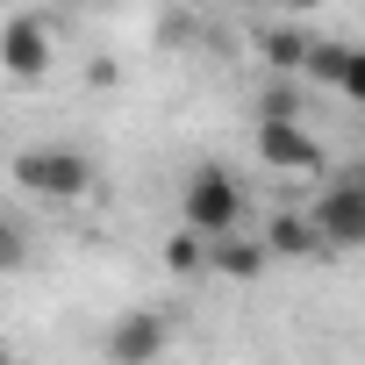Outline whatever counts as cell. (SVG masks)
Instances as JSON below:
<instances>
[{
	"label": "cell",
	"instance_id": "5b68a950",
	"mask_svg": "<svg viewBox=\"0 0 365 365\" xmlns=\"http://www.w3.org/2000/svg\"><path fill=\"white\" fill-rule=\"evenodd\" d=\"M258 158L272 172H322V143L308 136V122H258Z\"/></svg>",
	"mask_w": 365,
	"mask_h": 365
},
{
	"label": "cell",
	"instance_id": "30bf717a",
	"mask_svg": "<svg viewBox=\"0 0 365 365\" xmlns=\"http://www.w3.org/2000/svg\"><path fill=\"white\" fill-rule=\"evenodd\" d=\"M258 51H265V65H272V72H294V79H301L308 29H301V22H279V29H265V36H258Z\"/></svg>",
	"mask_w": 365,
	"mask_h": 365
},
{
	"label": "cell",
	"instance_id": "ba28073f",
	"mask_svg": "<svg viewBox=\"0 0 365 365\" xmlns=\"http://www.w3.org/2000/svg\"><path fill=\"white\" fill-rule=\"evenodd\" d=\"M258 244H265V258H322V251H329V244H322V230H315L308 215H294V208H287V215H272Z\"/></svg>",
	"mask_w": 365,
	"mask_h": 365
},
{
	"label": "cell",
	"instance_id": "3957f363",
	"mask_svg": "<svg viewBox=\"0 0 365 365\" xmlns=\"http://www.w3.org/2000/svg\"><path fill=\"white\" fill-rule=\"evenodd\" d=\"M308 222L322 230L329 251H358L365 244V179H336V187L308 208Z\"/></svg>",
	"mask_w": 365,
	"mask_h": 365
},
{
	"label": "cell",
	"instance_id": "8fae6325",
	"mask_svg": "<svg viewBox=\"0 0 365 365\" xmlns=\"http://www.w3.org/2000/svg\"><path fill=\"white\" fill-rule=\"evenodd\" d=\"M258 115H265V122H301V115H308V86H301L294 72H279V79L258 93Z\"/></svg>",
	"mask_w": 365,
	"mask_h": 365
},
{
	"label": "cell",
	"instance_id": "4fadbf2b",
	"mask_svg": "<svg viewBox=\"0 0 365 365\" xmlns=\"http://www.w3.org/2000/svg\"><path fill=\"white\" fill-rule=\"evenodd\" d=\"M22 258H29V237H22V230H15L8 215H0V272H15Z\"/></svg>",
	"mask_w": 365,
	"mask_h": 365
},
{
	"label": "cell",
	"instance_id": "9c48e42d",
	"mask_svg": "<svg viewBox=\"0 0 365 365\" xmlns=\"http://www.w3.org/2000/svg\"><path fill=\"white\" fill-rule=\"evenodd\" d=\"M208 265H215L222 279H258V272H265V244L244 237V230H222L215 251H208Z\"/></svg>",
	"mask_w": 365,
	"mask_h": 365
},
{
	"label": "cell",
	"instance_id": "52a82bcc",
	"mask_svg": "<svg viewBox=\"0 0 365 365\" xmlns=\"http://www.w3.org/2000/svg\"><path fill=\"white\" fill-rule=\"evenodd\" d=\"M158 351H165V315H150V308H136V315H122L108 329V358L115 365H158Z\"/></svg>",
	"mask_w": 365,
	"mask_h": 365
},
{
	"label": "cell",
	"instance_id": "6da1fadb",
	"mask_svg": "<svg viewBox=\"0 0 365 365\" xmlns=\"http://www.w3.org/2000/svg\"><path fill=\"white\" fill-rule=\"evenodd\" d=\"M15 187L22 194H43V201H79L93 187V165L79 150H65V143H36V150L15 158Z\"/></svg>",
	"mask_w": 365,
	"mask_h": 365
},
{
	"label": "cell",
	"instance_id": "7c38bea8",
	"mask_svg": "<svg viewBox=\"0 0 365 365\" xmlns=\"http://www.w3.org/2000/svg\"><path fill=\"white\" fill-rule=\"evenodd\" d=\"M165 265H172V272H201V265H208V244H201L194 230H179V237L165 244Z\"/></svg>",
	"mask_w": 365,
	"mask_h": 365
},
{
	"label": "cell",
	"instance_id": "8992f818",
	"mask_svg": "<svg viewBox=\"0 0 365 365\" xmlns=\"http://www.w3.org/2000/svg\"><path fill=\"white\" fill-rule=\"evenodd\" d=\"M0 65H8L15 79H43L51 72V29L36 15H15L8 29H0Z\"/></svg>",
	"mask_w": 365,
	"mask_h": 365
},
{
	"label": "cell",
	"instance_id": "7a4b0ae2",
	"mask_svg": "<svg viewBox=\"0 0 365 365\" xmlns=\"http://www.w3.org/2000/svg\"><path fill=\"white\" fill-rule=\"evenodd\" d=\"M179 215H187L194 237H222V230H244V187L230 172H194L187 179V201H179Z\"/></svg>",
	"mask_w": 365,
	"mask_h": 365
},
{
	"label": "cell",
	"instance_id": "277c9868",
	"mask_svg": "<svg viewBox=\"0 0 365 365\" xmlns=\"http://www.w3.org/2000/svg\"><path fill=\"white\" fill-rule=\"evenodd\" d=\"M301 86H322V93H344V101H358V93H365V58H358L351 43L308 36V58H301Z\"/></svg>",
	"mask_w": 365,
	"mask_h": 365
},
{
	"label": "cell",
	"instance_id": "5bb4252c",
	"mask_svg": "<svg viewBox=\"0 0 365 365\" xmlns=\"http://www.w3.org/2000/svg\"><path fill=\"white\" fill-rule=\"evenodd\" d=\"M0 365H15V351H8V344H0Z\"/></svg>",
	"mask_w": 365,
	"mask_h": 365
}]
</instances>
